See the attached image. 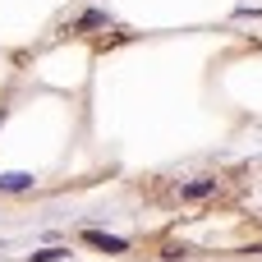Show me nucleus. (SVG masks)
<instances>
[{
    "label": "nucleus",
    "instance_id": "5",
    "mask_svg": "<svg viewBox=\"0 0 262 262\" xmlns=\"http://www.w3.org/2000/svg\"><path fill=\"white\" fill-rule=\"evenodd\" d=\"M69 258V249H41V253H32L28 262H64Z\"/></svg>",
    "mask_w": 262,
    "mask_h": 262
},
{
    "label": "nucleus",
    "instance_id": "2",
    "mask_svg": "<svg viewBox=\"0 0 262 262\" xmlns=\"http://www.w3.org/2000/svg\"><path fill=\"white\" fill-rule=\"evenodd\" d=\"M212 193H216V180H212V175H198V180L180 184V198H184V203H203V198H212Z\"/></svg>",
    "mask_w": 262,
    "mask_h": 262
},
{
    "label": "nucleus",
    "instance_id": "1",
    "mask_svg": "<svg viewBox=\"0 0 262 262\" xmlns=\"http://www.w3.org/2000/svg\"><path fill=\"white\" fill-rule=\"evenodd\" d=\"M83 244H92V249H101V253H129V239L124 235H106V230H83Z\"/></svg>",
    "mask_w": 262,
    "mask_h": 262
},
{
    "label": "nucleus",
    "instance_id": "4",
    "mask_svg": "<svg viewBox=\"0 0 262 262\" xmlns=\"http://www.w3.org/2000/svg\"><path fill=\"white\" fill-rule=\"evenodd\" d=\"M88 28H111V14H101V9H88L83 18H74V23H69V32H88Z\"/></svg>",
    "mask_w": 262,
    "mask_h": 262
},
{
    "label": "nucleus",
    "instance_id": "3",
    "mask_svg": "<svg viewBox=\"0 0 262 262\" xmlns=\"http://www.w3.org/2000/svg\"><path fill=\"white\" fill-rule=\"evenodd\" d=\"M32 189V175L28 170H5L0 175V193H28Z\"/></svg>",
    "mask_w": 262,
    "mask_h": 262
}]
</instances>
